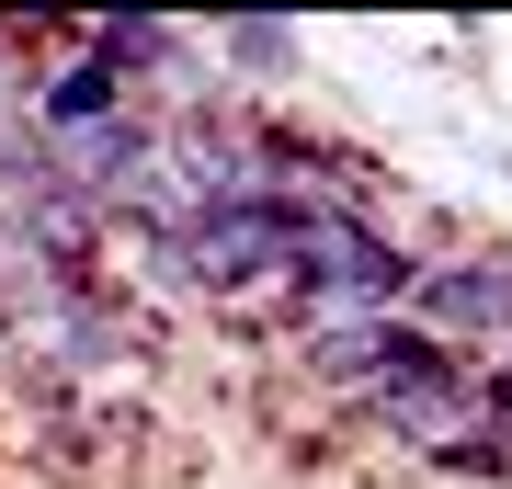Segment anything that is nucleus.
<instances>
[{
  "mask_svg": "<svg viewBox=\"0 0 512 489\" xmlns=\"http://www.w3.org/2000/svg\"><path fill=\"white\" fill-rule=\"evenodd\" d=\"M296 228H308V205H296V194H262V205H194V217H160L148 251H160V285L205 296V308H251V296H285Z\"/></svg>",
  "mask_w": 512,
  "mask_h": 489,
  "instance_id": "obj_1",
  "label": "nucleus"
},
{
  "mask_svg": "<svg viewBox=\"0 0 512 489\" xmlns=\"http://www.w3.org/2000/svg\"><path fill=\"white\" fill-rule=\"evenodd\" d=\"M421 251L376 205H308L296 228V273H285V330L296 319H410Z\"/></svg>",
  "mask_w": 512,
  "mask_h": 489,
  "instance_id": "obj_2",
  "label": "nucleus"
},
{
  "mask_svg": "<svg viewBox=\"0 0 512 489\" xmlns=\"http://www.w3.org/2000/svg\"><path fill=\"white\" fill-rule=\"evenodd\" d=\"M490 376H501V387H512V353H501V364H490Z\"/></svg>",
  "mask_w": 512,
  "mask_h": 489,
  "instance_id": "obj_7",
  "label": "nucleus"
},
{
  "mask_svg": "<svg viewBox=\"0 0 512 489\" xmlns=\"http://www.w3.org/2000/svg\"><path fill=\"white\" fill-rule=\"evenodd\" d=\"M410 330H433L444 353L456 342H501L512 353V251H444V262H421Z\"/></svg>",
  "mask_w": 512,
  "mask_h": 489,
  "instance_id": "obj_4",
  "label": "nucleus"
},
{
  "mask_svg": "<svg viewBox=\"0 0 512 489\" xmlns=\"http://www.w3.org/2000/svg\"><path fill=\"white\" fill-rule=\"evenodd\" d=\"M296 376L308 387H342V399H365V387L387 376V353L410 342V319H296Z\"/></svg>",
  "mask_w": 512,
  "mask_h": 489,
  "instance_id": "obj_5",
  "label": "nucleus"
},
{
  "mask_svg": "<svg viewBox=\"0 0 512 489\" xmlns=\"http://www.w3.org/2000/svg\"><path fill=\"white\" fill-rule=\"evenodd\" d=\"M353 410H365L399 455H433V467H444V455L490 444V364H467V353H444L433 330H410ZM501 467H512V455H501Z\"/></svg>",
  "mask_w": 512,
  "mask_h": 489,
  "instance_id": "obj_3",
  "label": "nucleus"
},
{
  "mask_svg": "<svg viewBox=\"0 0 512 489\" xmlns=\"http://www.w3.org/2000/svg\"><path fill=\"white\" fill-rule=\"evenodd\" d=\"M205 46H217V57H228L239 80H285L296 57H308V35H296V23H217Z\"/></svg>",
  "mask_w": 512,
  "mask_h": 489,
  "instance_id": "obj_6",
  "label": "nucleus"
}]
</instances>
